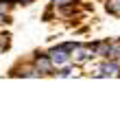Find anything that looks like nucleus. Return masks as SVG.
Returning a JSON list of instances; mask_svg holds the SVG:
<instances>
[{"label": "nucleus", "instance_id": "nucleus-1", "mask_svg": "<svg viewBox=\"0 0 120 118\" xmlns=\"http://www.w3.org/2000/svg\"><path fill=\"white\" fill-rule=\"evenodd\" d=\"M74 44L76 42H66V44H57V46H52L50 50H46L57 70L63 68V66H68V64H72V48H74Z\"/></svg>", "mask_w": 120, "mask_h": 118}, {"label": "nucleus", "instance_id": "nucleus-4", "mask_svg": "<svg viewBox=\"0 0 120 118\" xmlns=\"http://www.w3.org/2000/svg\"><path fill=\"white\" fill-rule=\"evenodd\" d=\"M109 77H120V66L116 59H103L101 61V79Z\"/></svg>", "mask_w": 120, "mask_h": 118}, {"label": "nucleus", "instance_id": "nucleus-2", "mask_svg": "<svg viewBox=\"0 0 120 118\" xmlns=\"http://www.w3.org/2000/svg\"><path fill=\"white\" fill-rule=\"evenodd\" d=\"M96 55H94V46L92 44H74L72 48V64L74 66H83L87 64V61H92Z\"/></svg>", "mask_w": 120, "mask_h": 118}, {"label": "nucleus", "instance_id": "nucleus-9", "mask_svg": "<svg viewBox=\"0 0 120 118\" xmlns=\"http://www.w3.org/2000/svg\"><path fill=\"white\" fill-rule=\"evenodd\" d=\"M0 4H7V7H11V4H18V0H0Z\"/></svg>", "mask_w": 120, "mask_h": 118}, {"label": "nucleus", "instance_id": "nucleus-10", "mask_svg": "<svg viewBox=\"0 0 120 118\" xmlns=\"http://www.w3.org/2000/svg\"><path fill=\"white\" fill-rule=\"evenodd\" d=\"M33 0H18V4H31Z\"/></svg>", "mask_w": 120, "mask_h": 118}, {"label": "nucleus", "instance_id": "nucleus-5", "mask_svg": "<svg viewBox=\"0 0 120 118\" xmlns=\"http://www.w3.org/2000/svg\"><path fill=\"white\" fill-rule=\"evenodd\" d=\"M13 74H15V77H33V79H39V77H41L39 70L33 66V61H31L29 66H22L20 70H13Z\"/></svg>", "mask_w": 120, "mask_h": 118}, {"label": "nucleus", "instance_id": "nucleus-8", "mask_svg": "<svg viewBox=\"0 0 120 118\" xmlns=\"http://www.w3.org/2000/svg\"><path fill=\"white\" fill-rule=\"evenodd\" d=\"M74 2H76V0H52V7H61V9H63V7L74 4Z\"/></svg>", "mask_w": 120, "mask_h": 118}, {"label": "nucleus", "instance_id": "nucleus-6", "mask_svg": "<svg viewBox=\"0 0 120 118\" xmlns=\"http://www.w3.org/2000/svg\"><path fill=\"white\" fill-rule=\"evenodd\" d=\"M105 59H120V39H109V48Z\"/></svg>", "mask_w": 120, "mask_h": 118}, {"label": "nucleus", "instance_id": "nucleus-7", "mask_svg": "<svg viewBox=\"0 0 120 118\" xmlns=\"http://www.w3.org/2000/svg\"><path fill=\"white\" fill-rule=\"evenodd\" d=\"M105 9H107L109 15L120 18V0H107V2H105Z\"/></svg>", "mask_w": 120, "mask_h": 118}, {"label": "nucleus", "instance_id": "nucleus-11", "mask_svg": "<svg viewBox=\"0 0 120 118\" xmlns=\"http://www.w3.org/2000/svg\"><path fill=\"white\" fill-rule=\"evenodd\" d=\"M116 61H118V66H120V59H116Z\"/></svg>", "mask_w": 120, "mask_h": 118}, {"label": "nucleus", "instance_id": "nucleus-3", "mask_svg": "<svg viewBox=\"0 0 120 118\" xmlns=\"http://www.w3.org/2000/svg\"><path fill=\"white\" fill-rule=\"evenodd\" d=\"M33 66L39 70L41 77H50V74H55V64L50 61L48 53H35V57H33Z\"/></svg>", "mask_w": 120, "mask_h": 118}]
</instances>
